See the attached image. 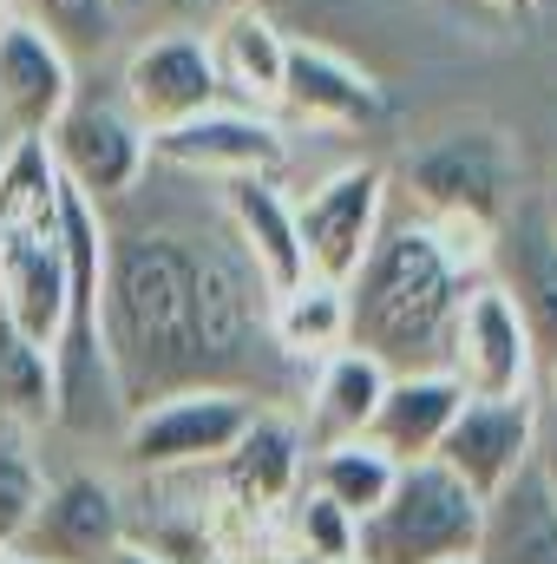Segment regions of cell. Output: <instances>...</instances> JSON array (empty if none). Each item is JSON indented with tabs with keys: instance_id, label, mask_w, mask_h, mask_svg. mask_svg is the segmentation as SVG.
<instances>
[{
	"instance_id": "603a6c76",
	"label": "cell",
	"mask_w": 557,
	"mask_h": 564,
	"mask_svg": "<svg viewBox=\"0 0 557 564\" xmlns=\"http://www.w3.org/2000/svg\"><path fill=\"white\" fill-rule=\"evenodd\" d=\"M270 341H276L282 361H302L315 368L328 348L348 341V302H341V282L302 276L295 289L270 295Z\"/></svg>"
},
{
	"instance_id": "44dd1931",
	"label": "cell",
	"mask_w": 557,
	"mask_h": 564,
	"mask_svg": "<svg viewBox=\"0 0 557 564\" xmlns=\"http://www.w3.org/2000/svg\"><path fill=\"white\" fill-rule=\"evenodd\" d=\"M472 564H557V499L538 466H518L499 492H485Z\"/></svg>"
},
{
	"instance_id": "ac0fdd59",
	"label": "cell",
	"mask_w": 557,
	"mask_h": 564,
	"mask_svg": "<svg viewBox=\"0 0 557 564\" xmlns=\"http://www.w3.org/2000/svg\"><path fill=\"white\" fill-rule=\"evenodd\" d=\"M381 388H387V368L368 348H354V341L328 348L315 361L308 401H302V440H308V453L341 446V440H361L368 421H374V408H381Z\"/></svg>"
},
{
	"instance_id": "f546056e",
	"label": "cell",
	"mask_w": 557,
	"mask_h": 564,
	"mask_svg": "<svg viewBox=\"0 0 557 564\" xmlns=\"http://www.w3.org/2000/svg\"><path fill=\"white\" fill-rule=\"evenodd\" d=\"M106 564H164V558H157V552H144V545H132V539H125V545H119V552H112Z\"/></svg>"
},
{
	"instance_id": "9a60e30c",
	"label": "cell",
	"mask_w": 557,
	"mask_h": 564,
	"mask_svg": "<svg viewBox=\"0 0 557 564\" xmlns=\"http://www.w3.org/2000/svg\"><path fill=\"white\" fill-rule=\"evenodd\" d=\"M66 99H73V59L26 13H7L0 20V119L20 139H40Z\"/></svg>"
},
{
	"instance_id": "6da1fadb",
	"label": "cell",
	"mask_w": 557,
	"mask_h": 564,
	"mask_svg": "<svg viewBox=\"0 0 557 564\" xmlns=\"http://www.w3.org/2000/svg\"><path fill=\"white\" fill-rule=\"evenodd\" d=\"M479 282H485V230L439 217L381 224L368 263L341 282L348 341L368 348L387 375L446 368L452 322Z\"/></svg>"
},
{
	"instance_id": "4316f807",
	"label": "cell",
	"mask_w": 557,
	"mask_h": 564,
	"mask_svg": "<svg viewBox=\"0 0 557 564\" xmlns=\"http://www.w3.org/2000/svg\"><path fill=\"white\" fill-rule=\"evenodd\" d=\"M40 492H46V473L33 459V433L0 421V552H13V539L26 532Z\"/></svg>"
},
{
	"instance_id": "d6a6232c",
	"label": "cell",
	"mask_w": 557,
	"mask_h": 564,
	"mask_svg": "<svg viewBox=\"0 0 557 564\" xmlns=\"http://www.w3.org/2000/svg\"><path fill=\"white\" fill-rule=\"evenodd\" d=\"M545 210H551V224H557V184H551V191H545Z\"/></svg>"
},
{
	"instance_id": "30bf717a",
	"label": "cell",
	"mask_w": 557,
	"mask_h": 564,
	"mask_svg": "<svg viewBox=\"0 0 557 564\" xmlns=\"http://www.w3.org/2000/svg\"><path fill=\"white\" fill-rule=\"evenodd\" d=\"M125 545V506L99 473H59L46 479L26 532L13 539V558L33 564H106Z\"/></svg>"
},
{
	"instance_id": "52a82bcc",
	"label": "cell",
	"mask_w": 557,
	"mask_h": 564,
	"mask_svg": "<svg viewBox=\"0 0 557 564\" xmlns=\"http://www.w3.org/2000/svg\"><path fill=\"white\" fill-rule=\"evenodd\" d=\"M407 191H414L419 217H439V224H466V230H485L512 210V144L485 126H466V132H446L426 151H414L407 164Z\"/></svg>"
},
{
	"instance_id": "5b68a950",
	"label": "cell",
	"mask_w": 557,
	"mask_h": 564,
	"mask_svg": "<svg viewBox=\"0 0 557 564\" xmlns=\"http://www.w3.org/2000/svg\"><path fill=\"white\" fill-rule=\"evenodd\" d=\"M250 414H256V394L217 388V381L157 394V401H144L139 414H125V459L139 473H197V466H217L237 446V433L250 426Z\"/></svg>"
},
{
	"instance_id": "7c38bea8",
	"label": "cell",
	"mask_w": 557,
	"mask_h": 564,
	"mask_svg": "<svg viewBox=\"0 0 557 564\" xmlns=\"http://www.w3.org/2000/svg\"><path fill=\"white\" fill-rule=\"evenodd\" d=\"M485 276L512 295L538 361L557 355V224L545 204H512L485 237Z\"/></svg>"
},
{
	"instance_id": "8d00e7d4",
	"label": "cell",
	"mask_w": 557,
	"mask_h": 564,
	"mask_svg": "<svg viewBox=\"0 0 557 564\" xmlns=\"http://www.w3.org/2000/svg\"><path fill=\"white\" fill-rule=\"evenodd\" d=\"M7 13H13V0H0V20H7Z\"/></svg>"
},
{
	"instance_id": "7a4b0ae2",
	"label": "cell",
	"mask_w": 557,
	"mask_h": 564,
	"mask_svg": "<svg viewBox=\"0 0 557 564\" xmlns=\"http://www.w3.org/2000/svg\"><path fill=\"white\" fill-rule=\"evenodd\" d=\"M106 355L125 414L157 394L217 381L197 322V237L125 224L106 230Z\"/></svg>"
},
{
	"instance_id": "d590c367",
	"label": "cell",
	"mask_w": 557,
	"mask_h": 564,
	"mask_svg": "<svg viewBox=\"0 0 557 564\" xmlns=\"http://www.w3.org/2000/svg\"><path fill=\"white\" fill-rule=\"evenodd\" d=\"M0 564H33V558H13V552H0Z\"/></svg>"
},
{
	"instance_id": "836d02e7",
	"label": "cell",
	"mask_w": 557,
	"mask_h": 564,
	"mask_svg": "<svg viewBox=\"0 0 557 564\" xmlns=\"http://www.w3.org/2000/svg\"><path fill=\"white\" fill-rule=\"evenodd\" d=\"M545 408H557V355H551V401H545Z\"/></svg>"
},
{
	"instance_id": "ffe728a7",
	"label": "cell",
	"mask_w": 557,
	"mask_h": 564,
	"mask_svg": "<svg viewBox=\"0 0 557 564\" xmlns=\"http://www.w3.org/2000/svg\"><path fill=\"white\" fill-rule=\"evenodd\" d=\"M459 401H466V388H459L446 368L387 375L381 408H374V421H368L361 440H374L394 466H407V459H433L439 440H446V426H452V414H459Z\"/></svg>"
},
{
	"instance_id": "cb8c5ba5",
	"label": "cell",
	"mask_w": 557,
	"mask_h": 564,
	"mask_svg": "<svg viewBox=\"0 0 557 564\" xmlns=\"http://www.w3.org/2000/svg\"><path fill=\"white\" fill-rule=\"evenodd\" d=\"M0 421L13 426H53V348L26 335L7 302H0Z\"/></svg>"
},
{
	"instance_id": "277c9868",
	"label": "cell",
	"mask_w": 557,
	"mask_h": 564,
	"mask_svg": "<svg viewBox=\"0 0 557 564\" xmlns=\"http://www.w3.org/2000/svg\"><path fill=\"white\" fill-rule=\"evenodd\" d=\"M485 499L446 473L439 459H407L387 486V499L354 525V558L361 564H446L472 558L479 545Z\"/></svg>"
},
{
	"instance_id": "ab89813d",
	"label": "cell",
	"mask_w": 557,
	"mask_h": 564,
	"mask_svg": "<svg viewBox=\"0 0 557 564\" xmlns=\"http://www.w3.org/2000/svg\"><path fill=\"white\" fill-rule=\"evenodd\" d=\"M119 7H125V0H119Z\"/></svg>"
},
{
	"instance_id": "8fae6325",
	"label": "cell",
	"mask_w": 557,
	"mask_h": 564,
	"mask_svg": "<svg viewBox=\"0 0 557 564\" xmlns=\"http://www.w3.org/2000/svg\"><path fill=\"white\" fill-rule=\"evenodd\" d=\"M151 164L190 171V177H276L288 164V139L270 112L250 106H210L197 119H177L151 132Z\"/></svg>"
},
{
	"instance_id": "4fadbf2b",
	"label": "cell",
	"mask_w": 557,
	"mask_h": 564,
	"mask_svg": "<svg viewBox=\"0 0 557 564\" xmlns=\"http://www.w3.org/2000/svg\"><path fill=\"white\" fill-rule=\"evenodd\" d=\"M532 446H538V394H505V401L466 394L433 459H439L446 473H459V479L485 499V492H499L518 466H532Z\"/></svg>"
},
{
	"instance_id": "3957f363",
	"label": "cell",
	"mask_w": 557,
	"mask_h": 564,
	"mask_svg": "<svg viewBox=\"0 0 557 564\" xmlns=\"http://www.w3.org/2000/svg\"><path fill=\"white\" fill-rule=\"evenodd\" d=\"M59 171L40 139H13L0 158V302L7 315L53 348L66 302V217Z\"/></svg>"
},
{
	"instance_id": "2e32d148",
	"label": "cell",
	"mask_w": 557,
	"mask_h": 564,
	"mask_svg": "<svg viewBox=\"0 0 557 564\" xmlns=\"http://www.w3.org/2000/svg\"><path fill=\"white\" fill-rule=\"evenodd\" d=\"M282 112L308 119V126H374L387 112V93L374 73H361L354 59H341L335 46H308L288 40L282 59Z\"/></svg>"
},
{
	"instance_id": "5bb4252c",
	"label": "cell",
	"mask_w": 557,
	"mask_h": 564,
	"mask_svg": "<svg viewBox=\"0 0 557 564\" xmlns=\"http://www.w3.org/2000/svg\"><path fill=\"white\" fill-rule=\"evenodd\" d=\"M125 106H132V119L144 132H164L177 119H197V112L223 106V86H217L204 33H157V40L132 46V59H125Z\"/></svg>"
},
{
	"instance_id": "1f68e13d",
	"label": "cell",
	"mask_w": 557,
	"mask_h": 564,
	"mask_svg": "<svg viewBox=\"0 0 557 564\" xmlns=\"http://www.w3.org/2000/svg\"><path fill=\"white\" fill-rule=\"evenodd\" d=\"M157 7H164V13H197L204 0H157Z\"/></svg>"
},
{
	"instance_id": "74e56055",
	"label": "cell",
	"mask_w": 557,
	"mask_h": 564,
	"mask_svg": "<svg viewBox=\"0 0 557 564\" xmlns=\"http://www.w3.org/2000/svg\"><path fill=\"white\" fill-rule=\"evenodd\" d=\"M335 564H361V558H335Z\"/></svg>"
},
{
	"instance_id": "8992f818",
	"label": "cell",
	"mask_w": 557,
	"mask_h": 564,
	"mask_svg": "<svg viewBox=\"0 0 557 564\" xmlns=\"http://www.w3.org/2000/svg\"><path fill=\"white\" fill-rule=\"evenodd\" d=\"M40 144H46L59 184L79 191V197H92L99 210H112L119 197H132L144 164H151V132L132 119L125 99H79L73 93L59 106V119L40 132Z\"/></svg>"
},
{
	"instance_id": "d4e9b609",
	"label": "cell",
	"mask_w": 557,
	"mask_h": 564,
	"mask_svg": "<svg viewBox=\"0 0 557 564\" xmlns=\"http://www.w3.org/2000/svg\"><path fill=\"white\" fill-rule=\"evenodd\" d=\"M394 459L374 446V440H341V446H321V453H308V486L321 492V499H335L354 525L387 499V486H394Z\"/></svg>"
},
{
	"instance_id": "d6986e66",
	"label": "cell",
	"mask_w": 557,
	"mask_h": 564,
	"mask_svg": "<svg viewBox=\"0 0 557 564\" xmlns=\"http://www.w3.org/2000/svg\"><path fill=\"white\" fill-rule=\"evenodd\" d=\"M210 46V66H217V86H223V106H250V112H270L282 99V59H288V40L276 33V20L263 7H223L217 26L204 33Z\"/></svg>"
},
{
	"instance_id": "e575fe53",
	"label": "cell",
	"mask_w": 557,
	"mask_h": 564,
	"mask_svg": "<svg viewBox=\"0 0 557 564\" xmlns=\"http://www.w3.org/2000/svg\"><path fill=\"white\" fill-rule=\"evenodd\" d=\"M217 7H263V0H217Z\"/></svg>"
},
{
	"instance_id": "4dcf8cb0",
	"label": "cell",
	"mask_w": 557,
	"mask_h": 564,
	"mask_svg": "<svg viewBox=\"0 0 557 564\" xmlns=\"http://www.w3.org/2000/svg\"><path fill=\"white\" fill-rule=\"evenodd\" d=\"M479 7H492V13H512V20H525L538 0H479Z\"/></svg>"
},
{
	"instance_id": "7402d4cb",
	"label": "cell",
	"mask_w": 557,
	"mask_h": 564,
	"mask_svg": "<svg viewBox=\"0 0 557 564\" xmlns=\"http://www.w3.org/2000/svg\"><path fill=\"white\" fill-rule=\"evenodd\" d=\"M223 473H230V486L243 492V499H256V506H282V499H295V486H302V473H308V440H302V426L282 421V414H250V426L237 433V446L217 459Z\"/></svg>"
},
{
	"instance_id": "f1b7e54d",
	"label": "cell",
	"mask_w": 557,
	"mask_h": 564,
	"mask_svg": "<svg viewBox=\"0 0 557 564\" xmlns=\"http://www.w3.org/2000/svg\"><path fill=\"white\" fill-rule=\"evenodd\" d=\"M532 466H538L545 492L557 499V408H545V401H538V446H532Z\"/></svg>"
},
{
	"instance_id": "9c48e42d",
	"label": "cell",
	"mask_w": 557,
	"mask_h": 564,
	"mask_svg": "<svg viewBox=\"0 0 557 564\" xmlns=\"http://www.w3.org/2000/svg\"><path fill=\"white\" fill-rule=\"evenodd\" d=\"M538 368H545V361H538V348H532L525 315L512 308V295H505L499 282L485 276L466 295L459 322H452L446 375H452L466 394H479V401H505V394H538Z\"/></svg>"
},
{
	"instance_id": "83f0119b",
	"label": "cell",
	"mask_w": 557,
	"mask_h": 564,
	"mask_svg": "<svg viewBox=\"0 0 557 564\" xmlns=\"http://www.w3.org/2000/svg\"><path fill=\"white\" fill-rule=\"evenodd\" d=\"M295 539H302V552L308 564H335V558H354V519L335 506V499H321L315 486L295 499Z\"/></svg>"
},
{
	"instance_id": "e0dca14e",
	"label": "cell",
	"mask_w": 557,
	"mask_h": 564,
	"mask_svg": "<svg viewBox=\"0 0 557 564\" xmlns=\"http://www.w3.org/2000/svg\"><path fill=\"white\" fill-rule=\"evenodd\" d=\"M223 224H230L237 250L256 263V276L270 282V295L308 276L302 230H295V197L276 177H223Z\"/></svg>"
},
{
	"instance_id": "484cf974",
	"label": "cell",
	"mask_w": 557,
	"mask_h": 564,
	"mask_svg": "<svg viewBox=\"0 0 557 564\" xmlns=\"http://www.w3.org/2000/svg\"><path fill=\"white\" fill-rule=\"evenodd\" d=\"M66 59H92L106 53L112 40V20H119V0H13Z\"/></svg>"
},
{
	"instance_id": "f35d334b",
	"label": "cell",
	"mask_w": 557,
	"mask_h": 564,
	"mask_svg": "<svg viewBox=\"0 0 557 564\" xmlns=\"http://www.w3.org/2000/svg\"><path fill=\"white\" fill-rule=\"evenodd\" d=\"M446 564H472V558H446Z\"/></svg>"
},
{
	"instance_id": "ba28073f",
	"label": "cell",
	"mask_w": 557,
	"mask_h": 564,
	"mask_svg": "<svg viewBox=\"0 0 557 564\" xmlns=\"http://www.w3.org/2000/svg\"><path fill=\"white\" fill-rule=\"evenodd\" d=\"M381 224H387V171L381 164H341V171H328L295 204V230H302L308 276L348 282L368 263Z\"/></svg>"
}]
</instances>
